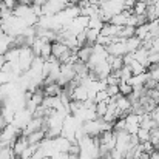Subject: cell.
<instances>
[{"label":"cell","mask_w":159,"mask_h":159,"mask_svg":"<svg viewBox=\"0 0 159 159\" xmlns=\"http://www.w3.org/2000/svg\"><path fill=\"white\" fill-rule=\"evenodd\" d=\"M147 3H144V2H136L134 3V6H133V9H131V14H134V16H142V14H145V11H147Z\"/></svg>","instance_id":"8fae6325"},{"label":"cell","mask_w":159,"mask_h":159,"mask_svg":"<svg viewBox=\"0 0 159 159\" xmlns=\"http://www.w3.org/2000/svg\"><path fill=\"white\" fill-rule=\"evenodd\" d=\"M102 26H104V22L98 17V14L93 16V17H90V22H88V28H90V30H99V31H101Z\"/></svg>","instance_id":"4fadbf2b"},{"label":"cell","mask_w":159,"mask_h":159,"mask_svg":"<svg viewBox=\"0 0 159 159\" xmlns=\"http://www.w3.org/2000/svg\"><path fill=\"white\" fill-rule=\"evenodd\" d=\"M91 54H93V47H90V45H85V47H82V48H79V50L76 51L77 60H80V62H84V63H87V62L90 60Z\"/></svg>","instance_id":"3957f363"},{"label":"cell","mask_w":159,"mask_h":159,"mask_svg":"<svg viewBox=\"0 0 159 159\" xmlns=\"http://www.w3.org/2000/svg\"><path fill=\"white\" fill-rule=\"evenodd\" d=\"M150 142L153 144V147L159 142V127H155L150 130Z\"/></svg>","instance_id":"44dd1931"},{"label":"cell","mask_w":159,"mask_h":159,"mask_svg":"<svg viewBox=\"0 0 159 159\" xmlns=\"http://www.w3.org/2000/svg\"><path fill=\"white\" fill-rule=\"evenodd\" d=\"M66 51H70V50H68L62 42H53V43H51V56H54L57 60H59L60 56H63Z\"/></svg>","instance_id":"8992f818"},{"label":"cell","mask_w":159,"mask_h":159,"mask_svg":"<svg viewBox=\"0 0 159 159\" xmlns=\"http://www.w3.org/2000/svg\"><path fill=\"white\" fill-rule=\"evenodd\" d=\"M131 91H133V88H131L130 84H127V82H120V84H119V93H120L122 96H130Z\"/></svg>","instance_id":"e0dca14e"},{"label":"cell","mask_w":159,"mask_h":159,"mask_svg":"<svg viewBox=\"0 0 159 159\" xmlns=\"http://www.w3.org/2000/svg\"><path fill=\"white\" fill-rule=\"evenodd\" d=\"M136 138H138L139 144L148 142V141H150V131H148V130H144V128L139 127V130H138V133H136Z\"/></svg>","instance_id":"5bb4252c"},{"label":"cell","mask_w":159,"mask_h":159,"mask_svg":"<svg viewBox=\"0 0 159 159\" xmlns=\"http://www.w3.org/2000/svg\"><path fill=\"white\" fill-rule=\"evenodd\" d=\"M6 63V59H5V56H0V71H2V68H3V65Z\"/></svg>","instance_id":"484cf974"},{"label":"cell","mask_w":159,"mask_h":159,"mask_svg":"<svg viewBox=\"0 0 159 159\" xmlns=\"http://www.w3.org/2000/svg\"><path fill=\"white\" fill-rule=\"evenodd\" d=\"M122 66H124V60H122V57H113V62L110 63L111 71H119Z\"/></svg>","instance_id":"d6986e66"},{"label":"cell","mask_w":159,"mask_h":159,"mask_svg":"<svg viewBox=\"0 0 159 159\" xmlns=\"http://www.w3.org/2000/svg\"><path fill=\"white\" fill-rule=\"evenodd\" d=\"M70 99H71V101H79V102H85V101L88 99V88H87V87H82V85L76 87V88L73 90V93H71Z\"/></svg>","instance_id":"7a4b0ae2"},{"label":"cell","mask_w":159,"mask_h":159,"mask_svg":"<svg viewBox=\"0 0 159 159\" xmlns=\"http://www.w3.org/2000/svg\"><path fill=\"white\" fill-rule=\"evenodd\" d=\"M150 50H153V51H159V37L153 39V45H152V48H150Z\"/></svg>","instance_id":"603a6c76"},{"label":"cell","mask_w":159,"mask_h":159,"mask_svg":"<svg viewBox=\"0 0 159 159\" xmlns=\"http://www.w3.org/2000/svg\"><path fill=\"white\" fill-rule=\"evenodd\" d=\"M127 66H130L133 76H139V74H142V73H147V68H145L144 65H141L139 62H136V60H131V63L127 65Z\"/></svg>","instance_id":"9c48e42d"},{"label":"cell","mask_w":159,"mask_h":159,"mask_svg":"<svg viewBox=\"0 0 159 159\" xmlns=\"http://www.w3.org/2000/svg\"><path fill=\"white\" fill-rule=\"evenodd\" d=\"M93 102H94V104H99V102H110V98H108V94H107L105 90L98 91L96 96H94V101H93Z\"/></svg>","instance_id":"ac0fdd59"},{"label":"cell","mask_w":159,"mask_h":159,"mask_svg":"<svg viewBox=\"0 0 159 159\" xmlns=\"http://www.w3.org/2000/svg\"><path fill=\"white\" fill-rule=\"evenodd\" d=\"M141 39H138L136 36H133L131 39L125 40V48H127V53H134L141 48Z\"/></svg>","instance_id":"ba28073f"},{"label":"cell","mask_w":159,"mask_h":159,"mask_svg":"<svg viewBox=\"0 0 159 159\" xmlns=\"http://www.w3.org/2000/svg\"><path fill=\"white\" fill-rule=\"evenodd\" d=\"M43 139H45V131H43V130L34 131V133H31V134L26 136V141H28L30 145H37V144H40Z\"/></svg>","instance_id":"5b68a950"},{"label":"cell","mask_w":159,"mask_h":159,"mask_svg":"<svg viewBox=\"0 0 159 159\" xmlns=\"http://www.w3.org/2000/svg\"><path fill=\"white\" fill-rule=\"evenodd\" d=\"M105 91L108 94V98H116L117 94H120L119 93V85H107Z\"/></svg>","instance_id":"ffe728a7"},{"label":"cell","mask_w":159,"mask_h":159,"mask_svg":"<svg viewBox=\"0 0 159 159\" xmlns=\"http://www.w3.org/2000/svg\"><path fill=\"white\" fill-rule=\"evenodd\" d=\"M117 33H119V26H114L111 23H104V26L99 31V34L105 36V37H114V36H117Z\"/></svg>","instance_id":"277c9868"},{"label":"cell","mask_w":159,"mask_h":159,"mask_svg":"<svg viewBox=\"0 0 159 159\" xmlns=\"http://www.w3.org/2000/svg\"><path fill=\"white\" fill-rule=\"evenodd\" d=\"M108 104H110V102H99V104H96L94 111H96V116H98V117H104V116H105Z\"/></svg>","instance_id":"9a60e30c"},{"label":"cell","mask_w":159,"mask_h":159,"mask_svg":"<svg viewBox=\"0 0 159 159\" xmlns=\"http://www.w3.org/2000/svg\"><path fill=\"white\" fill-rule=\"evenodd\" d=\"M110 155H111V159H122V153L119 152V150H116V148H113L111 152H110Z\"/></svg>","instance_id":"7402d4cb"},{"label":"cell","mask_w":159,"mask_h":159,"mask_svg":"<svg viewBox=\"0 0 159 159\" xmlns=\"http://www.w3.org/2000/svg\"><path fill=\"white\" fill-rule=\"evenodd\" d=\"M85 34H87V45L93 47L96 43L98 36H99V30H90V28H87L85 30Z\"/></svg>","instance_id":"30bf717a"},{"label":"cell","mask_w":159,"mask_h":159,"mask_svg":"<svg viewBox=\"0 0 159 159\" xmlns=\"http://www.w3.org/2000/svg\"><path fill=\"white\" fill-rule=\"evenodd\" d=\"M148 6H156V8H159V0H150Z\"/></svg>","instance_id":"d4e9b609"},{"label":"cell","mask_w":159,"mask_h":159,"mask_svg":"<svg viewBox=\"0 0 159 159\" xmlns=\"http://www.w3.org/2000/svg\"><path fill=\"white\" fill-rule=\"evenodd\" d=\"M147 73H148V76H150L152 79H155V80H159V63L150 65V66L147 68Z\"/></svg>","instance_id":"2e32d148"},{"label":"cell","mask_w":159,"mask_h":159,"mask_svg":"<svg viewBox=\"0 0 159 159\" xmlns=\"http://www.w3.org/2000/svg\"><path fill=\"white\" fill-rule=\"evenodd\" d=\"M98 159H111V155H110V153H107V155H101V156H98Z\"/></svg>","instance_id":"4316f807"},{"label":"cell","mask_w":159,"mask_h":159,"mask_svg":"<svg viewBox=\"0 0 159 159\" xmlns=\"http://www.w3.org/2000/svg\"><path fill=\"white\" fill-rule=\"evenodd\" d=\"M145 16H147V20H148V22L158 20L159 19V8H156V6H147Z\"/></svg>","instance_id":"7c38bea8"},{"label":"cell","mask_w":159,"mask_h":159,"mask_svg":"<svg viewBox=\"0 0 159 159\" xmlns=\"http://www.w3.org/2000/svg\"><path fill=\"white\" fill-rule=\"evenodd\" d=\"M134 36V28L133 26H119V33H117V39H122V40H128Z\"/></svg>","instance_id":"52a82bcc"},{"label":"cell","mask_w":159,"mask_h":159,"mask_svg":"<svg viewBox=\"0 0 159 159\" xmlns=\"http://www.w3.org/2000/svg\"><path fill=\"white\" fill-rule=\"evenodd\" d=\"M45 2H47V0H33V5H36V6H43Z\"/></svg>","instance_id":"cb8c5ba5"},{"label":"cell","mask_w":159,"mask_h":159,"mask_svg":"<svg viewBox=\"0 0 159 159\" xmlns=\"http://www.w3.org/2000/svg\"><path fill=\"white\" fill-rule=\"evenodd\" d=\"M28 141H26V138L23 136V134H20L14 142H12V145H11V150H12V153H14V156H20L26 148H28Z\"/></svg>","instance_id":"6da1fadb"}]
</instances>
